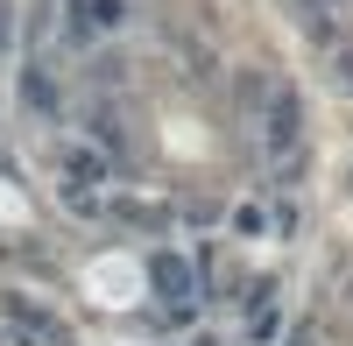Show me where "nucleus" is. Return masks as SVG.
<instances>
[{
	"label": "nucleus",
	"mask_w": 353,
	"mask_h": 346,
	"mask_svg": "<svg viewBox=\"0 0 353 346\" xmlns=\"http://www.w3.org/2000/svg\"><path fill=\"white\" fill-rule=\"evenodd\" d=\"M261 134H269V156H297V141H304V99H297V85H276L269 106H261Z\"/></svg>",
	"instance_id": "f257e3e1"
},
{
	"label": "nucleus",
	"mask_w": 353,
	"mask_h": 346,
	"mask_svg": "<svg viewBox=\"0 0 353 346\" xmlns=\"http://www.w3.org/2000/svg\"><path fill=\"white\" fill-rule=\"evenodd\" d=\"M149 283H156V297H163V304H176V311H184V304H191V290H198L191 262H184V254H170V247H156V254H149Z\"/></svg>",
	"instance_id": "f03ea898"
},
{
	"label": "nucleus",
	"mask_w": 353,
	"mask_h": 346,
	"mask_svg": "<svg viewBox=\"0 0 353 346\" xmlns=\"http://www.w3.org/2000/svg\"><path fill=\"white\" fill-rule=\"evenodd\" d=\"M128 21V0H71V43H99Z\"/></svg>",
	"instance_id": "7ed1b4c3"
},
{
	"label": "nucleus",
	"mask_w": 353,
	"mask_h": 346,
	"mask_svg": "<svg viewBox=\"0 0 353 346\" xmlns=\"http://www.w3.org/2000/svg\"><path fill=\"white\" fill-rule=\"evenodd\" d=\"M21 99L36 106V113H57V85H50L43 71H28V78H21Z\"/></svg>",
	"instance_id": "20e7f679"
},
{
	"label": "nucleus",
	"mask_w": 353,
	"mask_h": 346,
	"mask_svg": "<svg viewBox=\"0 0 353 346\" xmlns=\"http://www.w3.org/2000/svg\"><path fill=\"white\" fill-rule=\"evenodd\" d=\"M297 346H318V339H311V332H297Z\"/></svg>",
	"instance_id": "39448f33"
}]
</instances>
